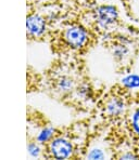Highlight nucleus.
Listing matches in <instances>:
<instances>
[{
	"label": "nucleus",
	"instance_id": "nucleus-3",
	"mask_svg": "<svg viewBox=\"0 0 139 160\" xmlns=\"http://www.w3.org/2000/svg\"><path fill=\"white\" fill-rule=\"evenodd\" d=\"M96 22L102 28H108L114 24L119 18V12L114 6L104 4L97 8L95 12Z\"/></svg>",
	"mask_w": 139,
	"mask_h": 160
},
{
	"label": "nucleus",
	"instance_id": "nucleus-12",
	"mask_svg": "<svg viewBox=\"0 0 139 160\" xmlns=\"http://www.w3.org/2000/svg\"><path fill=\"white\" fill-rule=\"evenodd\" d=\"M128 53V49L126 48L125 44H119L114 49V56L117 58H123L126 54Z\"/></svg>",
	"mask_w": 139,
	"mask_h": 160
},
{
	"label": "nucleus",
	"instance_id": "nucleus-14",
	"mask_svg": "<svg viewBox=\"0 0 139 160\" xmlns=\"http://www.w3.org/2000/svg\"><path fill=\"white\" fill-rule=\"evenodd\" d=\"M120 158H121V159H127V160H129V159H137V156H136V155H134V154H131V152H127V154L122 155Z\"/></svg>",
	"mask_w": 139,
	"mask_h": 160
},
{
	"label": "nucleus",
	"instance_id": "nucleus-6",
	"mask_svg": "<svg viewBox=\"0 0 139 160\" xmlns=\"http://www.w3.org/2000/svg\"><path fill=\"white\" fill-rule=\"evenodd\" d=\"M56 87L59 92L61 93H69L74 88V80L67 76H62L56 80Z\"/></svg>",
	"mask_w": 139,
	"mask_h": 160
},
{
	"label": "nucleus",
	"instance_id": "nucleus-4",
	"mask_svg": "<svg viewBox=\"0 0 139 160\" xmlns=\"http://www.w3.org/2000/svg\"><path fill=\"white\" fill-rule=\"evenodd\" d=\"M26 29L27 34L30 37H34V38L41 37L47 29L46 20L39 14H29L26 18Z\"/></svg>",
	"mask_w": 139,
	"mask_h": 160
},
{
	"label": "nucleus",
	"instance_id": "nucleus-7",
	"mask_svg": "<svg viewBox=\"0 0 139 160\" xmlns=\"http://www.w3.org/2000/svg\"><path fill=\"white\" fill-rule=\"evenodd\" d=\"M56 130L51 127H46V128L41 129L36 135V142H38L39 144H45L48 143L52 140L53 135H55Z\"/></svg>",
	"mask_w": 139,
	"mask_h": 160
},
{
	"label": "nucleus",
	"instance_id": "nucleus-10",
	"mask_svg": "<svg viewBox=\"0 0 139 160\" xmlns=\"http://www.w3.org/2000/svg\"><path fill=\"white\" fill-rule=\"evenodd\" d=\"M87 158L91 160H101L104 158V152L100 148H95V149L90 150V152L87 155Z\"/></svg>",
	"mask_w": 139,
	"mask_h": 160
},
{
	"label": "nucleus",
	"instance_id": "nucleus-11",
	"mask_svg": "<svg viewBox=\"0 0 139 160\" xmlns=\"http://www.w3.org/2000/svg\"><path fill=\"white\" fill-rule=\"evenodd\" d=\"M131 128L137 136H139V108L134 112L131 117Z\"/></svg>",
	"mask_w": 139,
	"mask_h": 160
},
{
	"label": "nucleus",
	"instance_id": "nucleus-9",
	"mask_svg": "<svg viewBox=\"0 0 139 160\" xmlns=\"http://www.w3.org/2000/svg\"><path fill=\"white\" fill-rule=\"evenodd\" d=\"M27 152L30 157H33V158H37V157H39V155H40V152H41V149L38 145V142H29L28 143Z\"/></svg>",
	"mask_w": 139,
	"mask_h": 160
},
{
	"label": "nucleus",
	"instance_id": "nucleus-2",
	"mask_svg": "<svg viewBox=\"0 0 139 160\" xmlns=\"http://www.w3.org/2000/svg\"><path fill=\"white\" fill-rule=\"evenodd\" d=\"M49 154L55 159H67L74 152L73 144L64 138H56L49 143Z\"/></svg>",
	"mask_w": 139,
	"mask_h": 160
},
{
	"label": "nucleus",
	"instance_id": "nucleus-13",
	"mask_svg": "<svg viewBox=\"0 0 139 160\" xmlns=\"http://www.w3.org/2000/svg\"><path fill=\"white\" fill-rule=\"evenodd\" d=\"M90 93H91V90L87 84H82V86L77 89V94L83 98H87L90 95Z\"/></svg>",
	"mask_w": 139,
	"mask_h": 160
},
{
	"label": "nucleus",
	"instance_id": "nucleus-1",
	"mask_svg": "<svg viewBox=\"0 0 139 160\" xmlns=\"http://www.w3.org/2000/svg\"><path fill=\"white\" fill-rule=\"evenodd\" d=\"M89 39V35L86 28L81 25H71L64 32V40L67 46L75 50L84 48Z\"/></svg>",
	"mask_w": 139,
	"mask_h": 160
},
{
	"label": "nucleus",
	"instance_id": "nucleus-8",
	"mask_svg": "<svg viewBox=\"0 0 139 160\" xmlns=\"http://www.w3.org/2000/svg\"><path fill=\"white\" fill-rule=\"evenodd\" d=\"M122 84H123L125 88H128V89L139 88V75H136V74L127 75L126 77H124V78L122 79Z\"/></svg>",
	"mask_w": 139,
	"mask_h": 160
},
{
	"label": "nucleus",
	"instance_id": "nucleus-5",
	"mask_svg": "<svg viewBox=\"0 0 139 160\" xmlns=\"http://www.w3.org/2000/svg\"><path fill=\"white\" fill-rule=\"evenodd\" d=\"M105 110H107V114L109 116L112 117L121 116L124 112V110H125V103L120 98H113L107 103Z\"/></svg>",
	"mask_w": 139,
	"mask_h": 160
}]
</instances>
